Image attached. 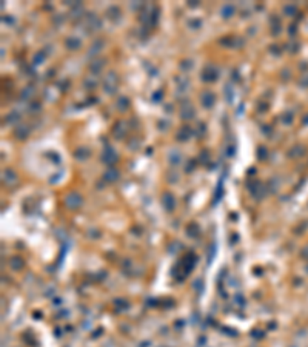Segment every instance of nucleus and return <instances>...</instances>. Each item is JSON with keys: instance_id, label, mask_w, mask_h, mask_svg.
I'll return each instance as SVG.
<instances>
[{"instance_id": "1", "label": "nucleus", "mask_w": 308, "mask_h": 347, "mask_svg": "<svg viewBox=\"0 0 308 347\" xmlns=\"http://www.w3.org/2000/svg\"><path fill=\"white\" fill-rule=\"evenodd\" d=\"M65 204H66L68 208H77V207L82 205V196H80L79 193H74V191H72V193H69L66 196Z\"/></svg>"}, {"instance_id": "2", "label": "nucleus", "mask_w": 308, "mask_h": 347, "mask_svg": "<svg viewBox=\"0 0 308 347\" xmlns=\"http://www.w3.org/2000/svg\"><path fill=\"white\" fill-rule=\"evenodd\" d=\"M102 161L105 164H108V165H111V164H114L117 161V154L113 151V148H106L102 154Z\"/></svg>"}, {"instance_id": "3", "label": "nucleus", "mask_w": 308, "mask_h": 347, "mask_svg": "<svg viewBox=\"0 0 308 347\" xmlns=\"http://www.w3.org/2000/svg\"><path fill=\"white\" fill-rule=\"evenodd\" d=\"M162 204H164V208L167 210V212H173V210H174V205H176V201H174V198L171 196L169 193H167V195H164Z\"/></svg>"}, {"instance_id": "4", "label": "nucleus", "mask_w": 308, "mask_h": 347, "mask_svg": "<svg viewBox=\"0 0 308 347\" xmlns=\"http://www.w3.org/2000/svg\"><path fill=\"white\" fill-rule=\"evenodd\" d=\"M202 79H203L205 82H213V80H216V79H217V71H216L213 67H206L205 71L202 73Z\"/></svg>"}, {"instance_id": "5", "label": "nucleus", "mask_w": 308, "mask_h": 347, "mask_svg": "<svg viewBox=\"0 0 308 347\" xmlns=\"http://www.w3.org/2000/svg\"><path fill=\"white\" fill-rule=\"evenodd\" d=\"M214 100H216V97H214V94L211 93V91H205V93L202 94V105L205 108H211L214 105Z\"/></svg>"}, {"instance_id": "6", "label": "nucleus", "mask_w": 308, "mask_h": 347, "mask_svg": "<svg viewBox=\"0 0 308 347\" xmlns=\"http://www.w3.org/2000/svg\"><path fill=\"white\" fill-rule=\"evenodd\" d=\"M189 138H191V128L189 127H182V128L179 130V133H177V139L180 141V142H185V141H188Z\"/></svg>"}, {"instance_id": "7", "label": "nucleus", "mask_w": 308, "mask_h": 347, "mask_svg": "<svg viewBox=\"0 0 308 347\" xmlns=\"http://www.w3.org/2000/svg\"><path fill=\"white\" fill-rule=\"evenodd\" d=\"M182 119H191V117L194 116V110H193V107L189 105V104H182Z\"/></svg>"}, {"instance_id": "8", "label": "nucleus", "mask_w": 308, "mask_h": 347, "mask_svg": "<svg viewBox=\"0 0 308 347\" xmlns=\"http://www.w3.org/2000/svg\"><path fill=\"white\" fill-rule=\"evenodd\" d=\"M3 181H5V184H8V185L14 184V182L17 181L15 173H14L13 170H5V171H3Z\"/></svg>"}, {"instance_id": "9", "label": "nucleus", "mask_w": 308, "mask_h": 347, "mask_svg": "<svg viewBox=\"0 0 308 347\" xmlns=\"http://www.w3.org/2000/svg\"><path fill=\"white\" fill-rule=\"evenodd\" d=\"M251 193L254 195L257 199H260L262 196L265 195V187L262 185L260 182H256V184H254V188H251Z\"/></svg>"}, {"instance_id": "10", "label": "nucleus", "mask_w": 308, "mask_h": 347, "mask_svg": "<svg viewBox=\"0 0 308 347\" xmlns=\"http://www.w3.org/2000/svg\"><path fill=\"white\" fill-rule=\"evenodd\" d=\"M105 181H110V182H114L119 179V171H117L116 168H110V170H106L105 171Z\"/></svg>"}, {"instance_id": "11", "label": "nucleus", "mask_w": 308, "mask_h": 347, "mask_svg": "<svg viewBox=\"0 0 308 347\" xmlns=\"http://www.w3.org/2000/svg\"><path fill=\"white\" fill-rule=\"evenodd\" d=\"M234 5H231V3H226V5H223L222 6V16L225 17V19H228V17H231L233 14H234Z\"/></svg>"}, {"instance_id": "12", "label": "nucleus", "mask_w": 308, "mask_h": 347, "mask_svg": "<svg viewBox=\"0 0 308 347\" xmlns=\"http://www.w3.org/2000/svg\"><path fill=\"white\" fill-rule=\"evenodd\" d=\"M66 47H68L69 50H77V48L80 47V40L76 39V37H69V39L66 40Z\"/></svg>"}, {"instance_id": "13", "label": "nucleus", "mask_w": 308, "mask_h": 347, "mask_svg": "<svg viewBox=\"0 0 308 347\" xmlns=\"http://www.w3.org/2000/svg\"><path fill=\"white\" fill-rule=\"evenodd\" d=\"M74 156H76L77 159H80V161H83V159H86V158L89 156V151H88L86 148H79V150L76 151Z\"/></svg>"}, {"instance_id": "14", "label": "nucleus", "mask_w": 308, "mask_h": 347, "mask_svg": "<svg viewBox=\"0 0 308 347\" xmlns=\"http://www.w3.org/2000/svg\"><path fill=\"white\" fill-rule=\"evenodd\" d=\"M117 105H119V108H120V110H125L126 107L130 105V100L126 99V97H122V99L117 100Z\"/></svg>"}, {"instance_id": "15", "label": "nucleus", "mask_w": 308, "mask_h": 347, "mask_svg": "<svg viewBox=\"0 0 308 347\" xmlns=\"http://www.w3.org/2000/svg\"><path fill=\"white\" fill-rule=\"evenodd\" d=\"M188 233L193 235V238H196V236L199 235V227H197L196 224H191V225L188 227Z\"/></svg>"}, {"instance_id": "16", "label": "nucleus", "mask_w": 308, "mask_h": 347, "mask_svg": "<svg viewBox=\"0 0 308 347\" xmlns=\"http://www.w3.org/2000/svg\"><path fill=\"white\" fill-rule=\"evenodd\" d=\"M19 128H20V133H17V136H19L20 139H25L26 136H28V131H29V130H28V127H23V125H20Z\"/></svg>"}, {"instance_id": "17", "label": "nucleus", "mask_w": 308, "mask_h": 347, "mask_svg": "<svg viewBox=\"0 0 308 347\" xmlns=\"http://www.w3.org/2000/svg\"><path fill=\"white\" fill-rule=\"evenodd\" d=\"M168 159H169V162L173 164V165H176V164L180 161V154L179 153H176V154H173V153H169V156H168Z\"/></svg>"}, {"instance_id": "18", "label": "nucleus", "mask_w": 308, "mask_h": 347, "mask_svg": "<svg viewBox=\"0 0 308 347\" xmlns=\"http://www.w3.org/2000/svg\"><path fill=\"white\" fill-rule=\"evenodd\" d=\"M122 125H123V124H116V127H114V134H117V136H119V139H122V136H123Z\"/></svg>"}, {"instance_id": "19", "label": "nucleus", "mask_w": 308, "mask_h": 347, "mask_svg": "<svg viewBox=\"0 0 308 347\" xmlns=\"http://www.w3.org/2000/svg\"><path fill=\"white\" fill-rule=\"evenodd\" d=\"M257 158L262 161V159H265L267 158V148L264 147H259V151H257Z\"/></svg>"}, {"instance_id": "20", "label": "nucleus", "mask_w": 308, "mask_h": 347, "mask_svg": "<svg viewBox=\"0 0 308 347\" xmlns=\"http://www.w3.org/2000/svg\"><path fill=\"white\" fill-rule=\"evenodd\" d=\"M160 97H162V91H157L156 94H153V100H154V102H159Z\"/></svg>"}, {"instance_id": "21", "label": "nucleus", "mask_w": 308, "mask_h": 347, "mask_svg": "<svg viewBox=\"0 0 308 347\" xmlns=\"http://www.w3.org/2000/svg\"><path fill=\"white\" fill-rule=\"evenodd\" d=\"M94 68V71H99V70H100L102 68V62H94V65L91 67V70Z\"/></svg>"}]
</instances>
